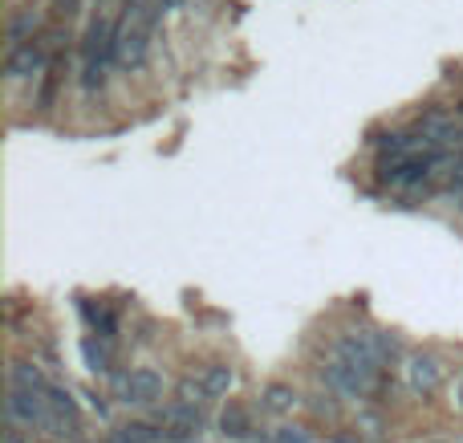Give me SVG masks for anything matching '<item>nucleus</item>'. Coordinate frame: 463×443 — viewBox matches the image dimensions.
Returning a JSON list of instances; mask_svg holds the SVG:
<instances>
[{
	"mask_svg": "<svg viewBox=\"0 0 463 443\" xmlns=\"http://www.w3.org/2000/svg\"><path fill=\"white\" fill-rule=\"evenodd\" d=\"M110 70H114V61H81V73H78L81 90H86V94H98V90L110 81Z\"/></svg>",
	"mask_w": 463,
	"mask_h": 443,
	"instance_id": "obj_5",
	"label": "nucleus"
},
{
	"mask_svg": "<svg viewBox=\"0 0 463 443\" xmlns=\"http://www.w3.org/2000/svg\"><path fill=\"white\" fill-rule=\"evenodd\" d=\"M37 29H41V13H33V8L13 13V21H8V49L24 45V41H37Z\"/></svg>",
	"mask_w": 463,
	"mask_h": 443,
	"instance_id": "obj_4",
	"label": "nucleus"
},
{
	"mask_svg": "<svg viewBox=\"0 0 463 443\" xmlns=\"http://www.w3.org/2000/svg\"><path fill=\"white\" fill-rule=\"evenodd\" d=\"M49 45H45V37H37V41H24V45H16V49H8V57H5V70H8V78L13 81H21V78H41V73L49 70Z\"/></svg>",
	"mask_w": 463,
	"mask_h": 443,
	"instance_id": "obj_1",
	"label": "nucleus"
},
{
	"mask_svg": "<svg viewBox=\"0 0 463 443\" xmlns=\"http://www.w3.org/2000/svg\"><path fill=\"white\" fill-rule=\"evenodd\" d=\"M146 45H151V33L146 29H122L118 37V65L122 70H138L146 61Z\"/></svg>",
	"mask_w": 463,
	"mask_h": 443,
	"instance_id": "obj_2",
	"label": "nucleus"
},
{
	"mask_svg": "<svg viewBox=\"0 0 463 443\" xmlns=\"http://www.w3.org/2000/svg\"><path fill=\"white\" fill-rule=\"evenodd\" d=\"M65 70H70V57H65V53H53V61H49V70L41 73L37 110H53V102H57V90H61V78H65Z\"/></svg>",
	"mask_w": 463,
	"mask_h": 443,
	"instance_id": "obj_3",
	"label": "nucleus"
},
{
	"mask_svg": "<svg viewBox=\"0 0 463 443\" xmlns=\"http://www.w3.org/2000/svg\"><path fill=\"white\" fill-rule=\"evenodd\" d=\"M179 5V0H159V8H175Z\"/></svg>",
	"mask_w": 463,
	"mask_h": 443,
	"instance_id": "obj_6",
	"label": "nucleus"
},
{
	"mask_svg": "<svg viewBox=\"0 0 463 443\" xmlns=\"http://www.w3.org/2000/svg\"><path fill=\"white\" fill-rule=\"evenodd\" d=\"M456 110H459V114H463V102H459V106H456Z\"/></svg>",
	"mask_w": 463,
	"mask_h": 443,
	"instance_id": "obj_7",
	"label": "nucleus"
}]
</instances>
